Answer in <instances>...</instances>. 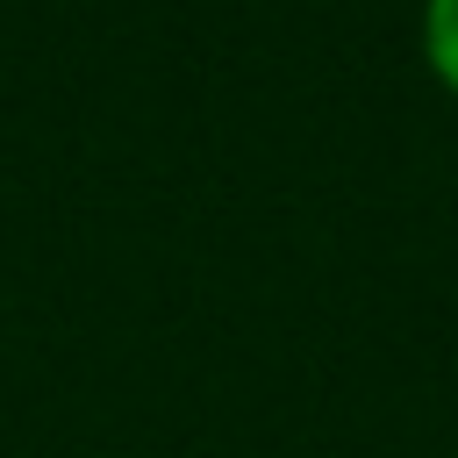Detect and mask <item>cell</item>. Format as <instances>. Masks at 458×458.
<instances>
[{
    "label": "cell",
    "instance_id": "obj_1",
    "mask_svg": "<svg viewBox=\"0 0 458 458\" xmlns=\"http://www.w3.org/2000/svg\"><path fill=\"white\" fill-rule=\"evenodd\" d=\"M429 57L458 86V0H429Z\"/></svg>",
    "mask_w": 458,
    "mask_h": 458
}]
</instances>
